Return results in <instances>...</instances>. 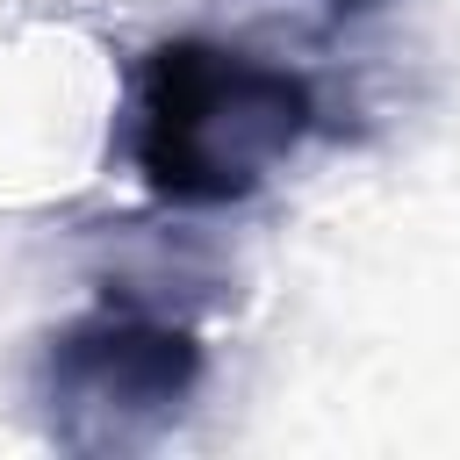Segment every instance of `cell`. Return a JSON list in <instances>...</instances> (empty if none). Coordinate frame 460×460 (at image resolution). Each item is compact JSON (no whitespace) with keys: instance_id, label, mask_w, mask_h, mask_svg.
I'll use <instances>...</instances> for the list:
<instances>
[{"instance_id":"1","label":"cell","mask_w":460,"mask_h":460,"mask_svg":"<svg viewBox=\"0 0 460 460\" xmlns=\"http://www.w3.org/2000/svg\"><path fill=\"white\" fill-rule=\"evenodd\" d=\"M316 122L323 101L302 72L216 36H172L137 72L129 165L165 208H237L316 137Z\"/></svg>"},{"instance_id":"2","label":"cell","mask_w":460,"mask_h":460,"mask_svg":"<svg viewBox=\"0 0 460 460\" xmlns=\"http://www.w3.org/2000/svg\"><path fill=\"white\" fill-rule=\"evenodd\" d=\"M201 374H208V352L194 323L137 302H101L43 338L29 402L58 453L108 460V453H144L172 438V424L201 395Z\"/></svg>"},{"instance_id":"3","label":"cell","mask_w":460,"mask_h":460,"mask_svg":"<svg viewBox=\"0 0 460 460\" xmlns=\"http://www.w3.org/2000/svg\"><path fill=\"white\" fill-rule=\"evenodd\" d=\"M374 7H388V0H323L331 22H359V14H374Z\"/></svg>"}]
</instances>
